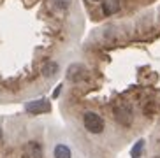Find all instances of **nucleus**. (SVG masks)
<instances>
[{
	"label": "nucleus",
	"mask_w": 160,
	"mask_h": 158,
	"mask_svg": "<svg viewBox=\"0 0 160 158\" xmlns=\"http://www.w3.org/2000/svg\"><path fill=\"white\" fill-rule=\"evenodd\" d=\"M85 128L92 134H100L104 132V120L99 116V114H95V112H85Z\"/></svg>",
	"instance_id": "f257e3e1"
},
{
	"label": "nucleus",
	"mask_w": 160,
	"mask_h": 158,
	"mask_svg": "<svg viewBox=\"0 0 160 158\" xmlns=\"http://www.w3.org/2000/svg\"><path fill=\"white\" fill-rule=\"evenodd\" d=\"M25 109L32 114H41V112H48L49 111V102L41 98V100H35V102H28L25 106Z\"/></svg>",
	"instance_id": "f03ea898"
},
{
	"label": "nucleus",
	"mask_w": 160,
	"mask_h": 158,
	"mask_svg": "<svg viewBox=\"0 0 160 158\" xmlns=\"http://www.w3.org/2000/svg\"><path fill=\"white\" fill-rule=\"evenodd\" d=\"M114 118H116L122 125H130V121H132V114L127 109H116V111H114Z\"/></svg>",
	"instance_id": "7ed1b4c3"
},
{
	"label": "nucleus",
	"mask_w": 160,
	"mask_h": 158,
	"mask_svg": "<svg viewBox=\"0 0 160 158\" xmlns=\"http://www.w3.org/2000/svg\"><path fill=\"white\" fill-rule=\"evenodd\" d=\"M118 9H120V0H104V14H114L118 12Z\"/></svg>",
	"instance_id": "20e7f679"
},
{
	"label": "nucleus",
	"mask_w": 160,
	"mask_h": 158,
	"mask_svg": "<svg viewBox=\"0 0 160 158\" xmlns=\"http://www.w3.org/2000/svg\"><path fill=\"white\" fill-rule=\"evenodd\" d=\"M55 158H71V149L65 144H58L55 148Z\"/></svg>",
	"instance_id": "39448f33"
},
{
	"label": "nucleus",
	"mask_w": 160,
	"mask_h": 158,
	"mask_svg": "<svg viewBox=\"0 0 160 158\" xmlns=\"http://www.w3.org/2000/svg\"><path fill=\"white\" fill-rule=\"evenodd\" d=\"M57 72H58V65H57V63H48V65L42 69V74L46 76V77H53Z\"/></svg>",
	"instance_id": "423d86ee"
},
{
	"label": "nucleus",
	"mask_w": 160,
	"mask_h": 158,
	"mask_svg": "<svg viewBox=\"0 0 160 158\" xmlns=\"http://www.w3.org/2000/svg\"><path fill=\"white\" fill-rule=\"evenodd\" d=\"M142 146H144V141H137L136 144H134V148H132V151H130V155H132V158H139L141 156V153H142Z\"/></svg>",
	"instance_id": "0eeeda50"
},
{
	"label": "nucleus",
	"mask_w": 160,
	"mask_h": 158,
	"mask_svg": "<svg viewBox=\"0 0 160 158\" xmlns=\"http://www.w3.org/2000/svg\"><path fill=\"white\" fill-rule=\"evenodd\" d=\"M60 93H62V84H60V86H57V90H55V91H53V97L57 98L58 95H60Z\"/></svg>",
	"instance_id": "6e6552de"
},
{
	"label": "nucleus",
	"mask_w": 160,
	"mask_h": 158,
	"mask_svg": "<svg viewBox=\"0 0 160 158\" xmlns=\"http://www.w3.org/2000/svg\"><path fill=\"white\" fill-rule=\"evenodd\" d=\"M0 139H2V130H0Z\"/></svg>",
	"instance_id": "1a4fd4ad"
}]
</instances>
